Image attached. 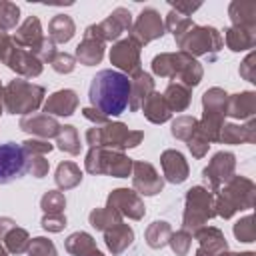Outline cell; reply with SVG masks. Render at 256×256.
<instances>
[{
  "mask_svg": "<svg viewBox=\"0 0 256 256\" xmlns=\"http://www.w3.org/2000/svg\"><path fill=\"white\" fill-rule=\"evenodd\" d=\"M90 106L100 110L102 114L118 116L128 108V98H130V78L118 70H100L88 90Z\"/></svg>",
  "mask_w": 256,
  "mask_h": 256,
  "instance_id": "6da1fadb",
  "label": "cell"
},
{
  "mask_svg": "<svg viewBox=\"0 0 256 256\" xmlns=\"http://www.w3.org/2000/svg\"><path fill=\"white\" fill-rule=\"evenodd\" d=\"M256 198V184L246 176H232L216 194H214V212L216 216L228 220L240 210H250Z\"/></svg>",
  "mask_w": 256,
  "mask_h": 256,
  "instance_id": "7a4b0ae2",
  "label": "cell"
},
{
  "mask_svg": "<svg viewBox=\"0 0 256 256\" xmlns=\"http://www.w3.org/2000/svg\"><path fill=\"white\" fill-rule=\"evenodd\" d=\"M144 140L142 130H130L124 122H106L102 126L88 128L86 144L90 148H106L124 152L128 148H136Z\"/></svg>",
  "mask_w": 256,
  "mask_h": 256,
  "instance_id": "3957f363",
  "label": "cell"
},
{
  "mask_svg": "<svg viewBox=\"0 0 256 256\" xmlns=\"http://www.w3.org/2000/svg\"><path fill=\"white\" fill-rule=\"evenodd\" d=\"M46 90L24 78H14L4 86V110L10 114L28 116L44 104Z\"/></svg>",
  "mask_w": 256,
  "mask_h": 256,
  "instance_id": "277c9868",
  "label": "cell"
},
{
  "mask_svg": "<svg viewBox=\"0 0 256 256\" xmlns=\"http://www.w3.org/2000/svg\"><path fill=\"white\" fill-rule=\"evenodd\" d=\"M180 52H186L192 58H206L208 62H214L218 52L222 50V34L214 26H198L194 24L178 42Z\"/></svg>",
  "mask_w": 256,
  "mask_h": 256,
  "instance_id": "5b68a950",
  "label": "cell"
},
{
  "mask_svg": "<svg viewBox=\"0 0 256 256\" xmlns=\"http://www.w3.org/2000/svg\"><path fill=\"white\" fill-rule=\"evenodd\" d=\"M214 216V194L206 186H192L184 198L182 230L194 234L198 228L206 226V222Z\"/></svg>",
  "mask_w": 256,
  "mask_h": 256,
  "instance_id": "8992f818",
  "label": "cell"
},
{
  "mask_svg": "<svg viewBox=\"0 0 256 256\" xmlns=\"http://www.w3.org/2000/svg\"><path fill=\"white\" fill-rule=\"evenodd\" d=\"M132 164L134 160L124 152L106 148H90L84 160V168L88 174H108L114 178H128L132 174Z\"/></svg>",
  "mask_w": 256,
  "mask_h": 256,
  "instance_id": "52a82bcc",
  "label": "cell"
},
{
  "mask_svg": "<svg viewBox=\"0 0 256 256\" xmlns=\"http://www.w3.org/2000/svg\"><path fill=\"white\" fill-rule=\"evenodd\" d=\"M132 28V14L128 8H114L108 18H104L98 24H92L84 30L86 38H96L100 42H118L122 32H130Z\"/></svg>",
  "mask_w": 256,
  "mask_h": 256,
  "instance_id": "ba28073f",
  "label": "cell"
},
{
  "mask_svg": "<svg viewBox=\"0 0 256 256\" xmlns=\"http://www.w3.org/2000/svg\"><path fill=\"white\" fill-rule=\"evenodd\" d=\"M234 170H236V156L232 152H226V150L216 152L210 158L208 166L202 170V176L208 184V190L212 194H216L234 176Z\"/></svg>",
  "mask_w": 256,
  "mask_h": 256,
  "instance_id": "9c48e42d",
  "label": "cell"
},
{
  "mask_svg": "<svg viewBox=\"0 0 256 256\" xmlns=\"http://www.w3.org/2000/svg\"><path fill=\"white\" fill-rule=\"evenodd\" d=\"M164 32H166V28H164V20H162L160 12L154 8H142L140 14L136 16V20L132 22L130 38L136 40L140 46H144L152 40L162 38Z\"/></svg>",
  "mask_w": 256,
  "mask_h": 256,
  "instance_id": "30bf717a",
  "label": "cell"
},
{
  "mask_svg": "<svg viewBox=\"0 0 256 256\" xmlns=\"http://www.w3.org/2000/svg\"><path fill=\"white\" fill-rule=\"evenodd\" d=\"M140 48L142 46L136 40H132L130 36L114 42L112 48H110V54H108L110 56V64L114 68H118V72H122L126 76L136 74L138 70H142L140 68V64H142L140 62Z\"/></svg>",
  "mask_w": 256,
  "mask_h": 256,
  "instance_id": "8fae6325",
  "label": "cell"
},
{
  "mask_svg": "<svg viewBox=\"0 0 256 256\" xmlns=\"http://www.w3.org/2000/svg\"><path fill=\"white\" fill-rule=\"evenodd\" d=\"M26 172V154L20 144L4 142L0 144V184H8L22 178Z\"/></svg>",
  "mask_w": 256,
  "mask_h": 256,
  "instance_id": "7c38bea8",
  "label": "cell"
},
{
  "mask_svg": "<svg viewBox=\"0 0 256 256\" xmlns=\"http://www.w3.org/2000/svg\"><path fill=\"white\" fill-rule=\"evenodd\" d=\"M106 206L114 208L120 216H126L130 220H142L146 214V206H144V200L140 198V194L134 190H128V188H114L108 194Z\"/></svg>",
  "mask_w": 256,
  "mask_h": 256,
  "instance_id": "4fadbf2b",
  "label": "cell"
},
{
  "mask_svg": "<svg viewBox=\"0 0 256 256\" xmlns=\"http://www.w3.org/2000/svg\"><path fill=\"white\" fill-rule=\"evenodd\" d=\"M132 186L142 196H156L164 188V178L150 162H134L132 164Z\"/></svg>",
  "mask_w": 256,
  "mask_h": 256,
  "instance_id": "5bb4252c",
  "label": "cell"
},
{
  "mask_svg": "<svg viewBox=\"0 0 256 256\" xmlns=\"http://www.w3.org/2000/svg\"><path fill=\"white\" fill-rule=\"evenodd\" d=\"M198 240L196 256H220L228 252V242L224 238V232L214 226H202L192 234Z\"/></svg>",
  "mask_w": 256,
  "mask_h": 256,
  "instance_id": "9a60e30c",
  "label": "cell"
},
{
  "mask_svg": "<svg viewBox=\"0 0 256 256\" xmlns=\"http://www.w3.org/2000/svg\"><path fill=\"white\" fill-rule=\"evenodd\" d=\"M60 126L62 124L54 116H48V114H28L20 118V130L36 138H42V140L56 138L60 132Z\"/></svg>",
  "mask_w": 256,
  "mask_h": 256,
  "instance_id": "2e32d148",
  "label": "cell"
},
{
  "mask_svg": "<svg viewBox=\"0 0 256 256\" xmlns=\"http://www.w3.org/2000/svg\"><path fill=\"white\" fill-rule=\"evenodd\" d=\"M160 166H162L164 178L170 184H182V182H186V178L190 174V166H188L184 154L174 148H168L160 154Z\"/></svg>",
  "mask_w": 256,
  "mask_h": 256,
  "instance_id": "e0dca14e",
  "label": "cell"
},
{
  "mask_svg": "<svg viewBox=\"0 0 256 256\" xmlns=\"http://www.w3.org/2000/svg\"><path fill=\"white\" fill-rule=\"evenodd\" d=\"M4 64L12 72H16L18 76H22V78H36V76L42 74V68H44V64L30 50H24L20 46L14 48V52L6 58Z\"/></svg>",
  "mask_w": 256,
  "mask_h": 256,
  "instance_id": "ac0fdd59",
  "label": "cell"
},
{
  "mask_svg": "<svg viewBox=\"0 0 256 256\" xmlns=\"http://www.w3.org/2000/svg\"><path fill=\"white\" fill-rule=\"evenodd\" d=\"M78 108V94L70 88L64 90H56L54 94H50L46 98V102L42 104L44 114L48 116H72Z\"/></svg>",
  "mask_w": 256,
  "mask_h": 256,
  "instance_id": "d6986e66",
  "label": "cell"
},
{
  "mask_svg": "<svg viewBox=\"0 0 256 256\" xmlns=\"http://www.w3.org/2000/svg\"><path fill=\"white\" fill-rule=\"evenodd\" d=\"M256 114V92L242 90L236 94H228L226 116L234 120H250Z\"/></svg>",
  "mask_w": 256,
  "mask_h": 256,
  "instance_id": "ffe728a7",
  "label": "cell"
},
{
  "mask_svg": "<svg viewBox=\"0 0 256 256\" xmlns=\"http://www.w3.org/2000/svg\"><path fill=\"white\" fill-rule=\"evenodd\" d=\"M12 38H14V42H16L20 48L34 52V50L40 46V42L44 40L42 24H40L38 16H28V18L16 28V32H14Z\"/></svg>",
  "mask_w": 256,
  "mask_h": 256,
  "instance_id": "44dd1931",
  "label": "cell"
},
{
  "mask_svg": "<svg viewBox=\"0 0 256 256\" xmlns=\"http://www.w3.org/2000/svg\"><path fill=\"white\" fill-rule=\"evenodd\" d=\"M202 76H204L202 64L196 58L188 56L186 52L178 50V68H176L174 80H178V84H182V86L192 90L194 86H198L202 82Z\"/></svg>",
  "mask_w": 256,
  "mask_h": 256,
  "instance_id": "7402d4cb",
  "label": "cell"
},
{
  "mask_svg": "<svg viewBox=\"0 0 256 256\" xmlns=\"http://www.w3.org/2000/svg\"><path fill=\"white\" fill-rule=\"evenodd\" d=\"M154 92V78L152 74L138 70L136 74L130 76V98H128V108L132 112H138L144 104V100Z\"/></svg>",
  "mask_w": 256,
  "mask_h": 256,
  "instance_id": "603a6c76",
  "label": "cell"
},
{
  "mask_svg": "<svg viewBox=\"0 0 256 256\" xmlns=\"http://www.w3.org/2000/svg\"><path fill=\"white\" fill-rule=\"evenodd\" d=\"M222 144H254L256 142V120L250 118L246 124H234V122H224L220 130V140Z\"/></svg>",
  "mask_w": 256,
  "mask_h": 256,
  "instance_id": "cb8c5ba5",
  "label": "cell"
},
{
  "mask_svg": "<svg viewBox=\"0 0 256 256\" xmlns=\"http://www.w3.org/2000/svg\"><path fill=\"white\" fill-rule=\"evenodd\" d=\"M228 16L232 20V26L244 30H256V2L234 0L228 6Z\"/></svg>",
  "mask_w": 256,
  "mask_h": 256,
  "instance_id": "d4e9b609",
  "label": "cell"
},
{
  "mask_svg": "<svg viewBox=\"0 0 256 256\" xmlns=\"http://www.w3.org/2000/svg\"><path fill=\"white\" fill-rule=\"evenodd\" d=\"M104 242H106V248L112 252V256H118L134 242V230L124 222L116 224L104 232Z\"/></svg>",
  "mask_w": 256,
  "mask_h": 256,
  "instance_id": "484cf974",
  "label": "cell"
},
{
  "mask_svg": "<svg viewBox=\"0 0 256 256\" xmlns=\"http://www.w3.org/2000/svg\"><path fill=\"white\" fill-rule=\"evenodd\" d=\"M140 110H142L144 118L148 122H152V124H164V122H168L172 118V112L168 110V106L164 102V96L160 92H156V90L144 100Z\"/></svg>",
  "mask_w": 256,
  "mask_h": 256,
  "instance_id": "4316f807",
  "label": "cell"
},
{
  "mask_svg": "<svg viewBox=\"0 0 256 256\" xmlns=\"http://www.w3.org/2000/svg\"><path fill=\"white\" fill-rule=\"evenodd\" d=\"M74 58L76 62L84 64V66H96L102 62L104 58V42L96 40V38H82V42L76 46L74 50Z\"/></svg>",
  "mask_w": 256,
  "mask_h": 256,
  "instance_id": "83f0119b",
  "label": "cell"
},
{
  "mask_svg": "<svg viewBox=\"0 0 256 256\" xmlns=\"http://www.w3.org/2000/svg\"><path fill=\"white\" fill-rule=\"evenodd\" d=\"M76 34V24L68 14H56L48 24V38L54 44H66Z\"/></svg>",
  "mask_w": 256,
  "mask_h": 256,
  "instance_id": "f1b7e54d",
  "label": "cell"
},
{
  "mask_svg": "<svg viewBox=\"0 0 256 256\" xmlns=\"http://www.w3.org/2000/svg\"><path fill=\"white\" fill-rule=\"evenodd\" d=\"M226 46L232 52H244V50H252L256 46V30H244V28H236L230 26L224 30V40Z\"/></svg>",
  "mask_w": 256,
  "mask_h": 256,
  "instance_id": "f546056e",
  "label": "cell"
},
{
  "mask_svg": "<svg viewBox=\"0 0 256 256\" xmlns=\"http://www.w3.org/2000/svg\"><path fill=\"white\" fill-rule=\"evenodd\" d=\"M162 96H164V102H166L170 112H184L190 106V100H192L190 88H186L178 82H170Z\"/></svg>",
  "mask_w": 256,
  "mask_h": 256,
  "instance_id": "4dcf8cb0",
  "label": "cell"
},
{
  "mask_svg": "<svg viewBox=\"0 0 256 256\" xmlns=\"http://www.w3.org/2000/svg\"><path fill=\"white\" fill-rule=\"evenodd\" d=\"M54 182L62 192L72 190L82 182V170L74 162H60L56 168V174H54Z\"/></svg>",
  "mask_w": 256,
  "mask_h": 256,
  "instance_id": "1f68e13d",
  "label": "cell"
},
{
  "mask_svg": "<svg viewBox=\"0 0 256 256\" xmlns=\"http://www.w3.org/2000/svg\"><path fill=\"white\" fill-rule=\"evenodd\" d=\"M172 236V226L166 222V220H154L152 224H148L146 232H144V238H146V244L154 250H160L168 244Z\"/></svg>",
  "mask_w": 256,
  "mask_h": 256,
  "instance_id": "d6a6232c",
  "label": "cell"
},
{
  "mask_svg": "<svg viewBox=\"0 0 256 256\" xmlns=\"http://www.w3.org/2000/svg\"><path fill=\"white\" fill-rule=\"evenodd\" d=\"M64 248L70 256H88L96 250V240L88 232H72L64 240Z\"/></svg>",
  "mask_w": 256,
  "mask_h": 256,
  "instance_id": "836d02e7",
  "label": "cell"
},
{
  "mask_svg": "<svg viewBox=\"0 0 256 256\" xmlns=\"http://www.w3.org/2000/svg\"><path fill=\"white\" fill-rule=\"evenodd\" d=\"M88 222H90L92 228H96V230H100V232H106V230H110L112 226L122 224V216H120L114 208L104 206V208H94V210L88 214Z\"/></svg>",
  "mask_w": 256,
  "mask_h": 256,
  "instance_id": "e575fe53",
  "label": "cell"
},
{
  "mask_svg": "<svg viewBox=\"0 0 256 256\" xmlns=\"http://www.w3.org/2000/svg\"><path fill=\"white\" fill-rule=\"evenodd\" d=\"M4 248L10 252V254H16V256H20V254H24L26 250H28V246H30V234H28V230H24V228H20V226H14V228H10L6 234H4Z\"/></svg>",
  "mask_w": 256,
  "mask_h": 256,
  "instance_id": "d590c367",
  "label": "cell"
},
{
  "mask_svg": "<svg viewBox=\"0 0 256 256\" xmlns=\"http://www.w3.org/2000/svg\"><path fill=\"white\" fill-rule=\"evenodd\" d=\"M152 72L160 78H172L176 76L178 68V52H160L152 58Z\"/></svg>",
  "mask_w": 256,
  "mask_h": 256,
  "instance_id": "8d00e7d4",
  "label": "cell"
},
{
  "mask_svg": "<svg viewBox=\"0 0 256 256\" xmlns=\"http://www.w3.org/2000/svg\"><path fill=\"white\" fill-rule=\"evenodd\" d=\"M56 148L62 150V152H66V154H72V156L80 154V148H82L80 136H78V130L72 124L60 126V132L56 136Z\"/></svg>",
  "mask_w": 256,
  "mask_h": 256,
  "instance_id": "74e56055",
  "label": "cell"
},
{
  "mask_svg": "<svg viewBox=\"0 0 256 256\" xmlns=\"http://www.w3.org/2000/svg\"><path fill=\"white\" fill-rule=\"evenodd\" d=\"M226 102H228V94L224 88H208L202 94V108L204 112H218L226 116Z\"/></svg>",
  "mask_w": 256,
  "mask_h": 256,
  "instance_id": "f35d334b",
  "label": "cell"
},
{
  "mask_svg": "<svg viewBox=\"0 0 256 256\" xmlns=\"http://www.w3.org/2000/svg\"><path fill=\"white\" fill-rule=\"evenodd\" d=\"M198 132V118L194 116H176L170 124V134L176 138V140H184L188 142L194 134Z\"/></svg>",
  "mask_w": 256,
  "mask_h": 256,
  "instance_id": "ab89813d",
  "label": "cell"
},
{
  "mask_svg": "<svg viewBox=\"0 0 256 256\" xmlns=\"http://www.w3.org/2000/svg\"><path fill=\"white\" fill-rule=\"evenodd\" d=\"M192 26H194V22H192V18H188V16H182V14L174 12V10H170V12L166 14L164 28H166L168 32H172V36H174L176 42H178Z\"/></svg>",
  "mask_w": 256,
  "mask_h": 256,
  "instance_id": "60d3db41",
  "label": "cell"
},
{
  "mask_svg": "<svg viewBox=\"0 0 256 256\" xmlns=\"http://www.w3.org/2000/svg\"><path fill=\"white\" fill-rule=\"evenodd\" d=\"M40 208L44 214H62L66 208V198L58 190H48L40 198Z\"/></svg>",
  "mask_w": 256,
  "mask_h": 256,
  "instance_id": "b9f144b4",
  "label": "cell"
},
{
  "mask_svg": "<svg viewBox=\"0 0 256 256\" xmlns=\"http://www.w3.org/2000/svg\"><path fill=\"white\" fill-rule=\"evenodd\" d=\"M20 20V8L14 2L8 0H0V30H12L16 28Z\"/></svg>",
  "mask_w": 256,
  "mask_h": 256,
  "instance_id": "7bdbcfd3",
  "label": "cell"
},
{
  "mask_svg": "<svg viewBox=\"0 0 256 256\" xmlns=\"http://www.w3.org/2000/svg\"><path fill=\"white\" fill-rule=\"evenodd\" d=\"M232 230H234V236H236L238 242H246V244H250V242L256 240V226H254V218H252V214H246L244 218H240V220L234 224Z\"/></svg>",
  "mask_w": 256,
  "mask_h": 256,
  "instance_id": "ee69618b",
  "label": "cell"
},
{
  "mask_svg": "<svg viewBox=\"0 0 256 256\" xmlns=\"http://www.w3.org/2000/svg\"><path fill=\"white\" fill-rule=\"evenodd\" d=\"M28 256H58V250L54 246L52 240L44 238V236H36L30 240V246L26 250Z\"/></svg>",
  "mask_w": 256,
  "mask_h": 256,
  "instance_id": "f6af8a7d",
  "label": "cell"
},
{
  "mask_svg": "<svg viewBox=\"0 0 256 256\" xmlns=\"http://www.w3.org/2000/svg\"><path fill=\"white\" fill-rule=\"evenodd\" d=\"M168 246L172 248V252L176 256H186L190 252V246H192V234L186 232V230L172 232V236L168 240Z\"/></svg>",
  "mask_w": 256,
  "mask_h": 256,
  "instance_id": "bcb514c9",
  "label": "cell"
},
{
  "mask_svg": "<svg viewBox=\"0 0 256 256\" xmlns=\"http://www.w3.org/2000/svg\"><path fill=\"white\" fill-rule=\"evenodd\" d=\"M20 146L26 156H44V154L52 152V148H54V144H50L48 140H42V138H28Z\"/></svg>",
  "mask_w": 256,
  "mask_h": 256,
  "instance_id": "7dc6e473",
  "label": "cell"
},
{
  "mask_svg": "<svg viewBox=\"0 0 256 256\" xmlns=\"http://www.w3.org/2000/svg\"><path fill=\"white\" fill-rule=\"evenodd\" d=\"M50 66H52V70L58 72V74H70V72L76 68V58H74L72 54H68V52H58V54L52 58Z\"/></svg>",
  "mask_w": 256,
  "mask_h": 256,
  "instance_id": "c3c4849f",
  "label": "cell"
},
{
  "mask_svg": "<svg viewBox=\"0 0 256 256\" xmlns=\"http://www.w3.org/2000/svg\"><path fill=\"white\" fill-rule=\"evenodd\" d=\"M26 170L34 178H44L50 170V164L44 156H26Z\"/></svg>",
  "mask_w": 256,
  "mask_h": 256,
  "instance_id": "681fc988",
  "label": "cell"
},
{
  "mask_svg": "<svg viewBox=\"0 0 256 256\" xmlns=\"http://www.w3.org/2000/svg\"><path fill=\"white\" fill-rule=\"evenodd\" d=\"M40 224H42V228L46 232H54L56 234V232H62L66 228V216H64V212L62 214H44Z\"/></svg>",
  "mask_w": 256,
  "mask_h": 256,
  "instance_id": "f907efd6",
  "label": "cell"
},
{
  "mask_svg": "<svg viewBox=\"0 0 256 256\" xmlns=\"http://www.w3.org/2000/svg\"><path fill=\"white\" fill-rule=\"evenodd\" d=\"M32 54H34L42 64H44V62H48V64H50V62H52V58L58 54V50H56V44H54L50 38H46V36H44V40L40 42V46H38Z\"/></svg>",
  "mask_w": 256,
  "mask_h": 256,
  "instance_id": "816d5d0a",
  "label": "cell"
},
{
  "mask_svg": "<svg viewBox=\"0 0 256 256\" xmlns=\"http://www.w3.org/2000/svg\"><path fill=\"white\" fill-rule=\"evenodd\" d=\"M238 72H240V76H242L246 82L256 84V54H254V52H250V54L242 60Z\"/></svg>",
  "mask_w": 256,
  "mask_h": 256,
  "instance_id": "f5cc1de1",
  "label": "cell"
},
{
  "mask_svg": "<svg viewBox=\"0 0 256 256\" xmlns=\"http://www.w3.org/2000/svg\"><path fill=\"white\" fill-rule=\"evenodd\" d=\"M186 144H188V150L192 152V156H194V158H204V156L208 154V148H210V144H208V142H206L198 132H196V134H194Z\"/></svg>",
  "mask_w": 256,
  "mask_h": 256,
  "instance_id": "db71d44e",
  "label": "cell"
},
{
  "mask_svg": "<svg viewBox=\"0 0 256 256\" xmlns=\"http://www.w3.org/2000/svg\"><path fill=\"white\" fill-rule=\"evenodd\" d=\"M18 44L14 42V38L8 34V32H4V30H0V62L4 64L6 62V58L14 52V48H16Z\"/></svg>",
  "mask_w": 256,
  "mask_h": 256,
  "instance_id": "11a10c76",
  "label": "cell"
},
{
  "mask_svg": "<svg viewBox=\"0 0 256 256\" xmlns=\"http://www.w3.org/2000/svg\"><path fill=\"white\" fill-rule=\"evenodd\" d=\"M82 116H84L86 120L94 122V126H102V124L110 122L106 114H102L100 110H96V108H92V106H86V108H82Z\"/></svg>",
  "mask_w": 256,
  "mask_h": 256,
  "instance_id": "9f6ffc18",
  "label": "cell"
},
{
  "mask_svg": "<svg viewBox=\"0 0 256 256\" xmlns=\"http://www.w3.org/2000/svg\"><path fill=\"white\" fill-rule=\"evenodd\" d=\"M170 6H172V10H174V12H178V14H182V16H188V18H190V16H192V12H196L202 4H200V2H196V4H190V2H172Z\"/></svg>",
  "mask_w": 256,
  "mask_h": 256,
  "instance_id": "6f0895ef",
  "label": "cell"
},
{
  "mask_svg": "<svg viewBox=\"0 0 256 256\" xmlns=\"http://www.w3.org/2000/svg\"><path fill=\"white\" fill-rule=\"evenodd\" d=\"M16 226V222L12 220V218H6V216H2L0 218V240L4 238V234L10 230V228H14Z\"/></svg>",
  "mask_w": 256,
  "mask_h": 256,
  "instance_id": "680465c9",
  "label": "cell"
},
{
  "mask_svg": "<svg viewBox=\"0 0 256 256\" xmlns=\"http://www.w3.org/2000/svg\"><path fill=\"white\" fill-rule=\"evenodd\" d=\"M220 256H256L254 252H224Z\"/></svg>",
  "mask_w": 256,
  "mask_h": 256,
  "instance_id": "91938a15",
  "label": "cell"
},
{
  "mask_svg": "<svg viewBox=\"0 0 256 256\" xmlns=\"http://www.w3.org/2000/svg\"><path fill=\"white\" fill-rule=\"evenodd\" d=\"M0 256H8V250L4 248V244H0Z\"/></svg>",
  "mask_w": 256,
  "mask_h": 256,
  "instance_id": "94428289",
  "label": "cell"
},
{
  "mask_svg": "<svg viewBox=\"0 0 256 256\" xmlns=\"http://www.w3.org/2000/svg\"><path fill=\"white\" fill-rule=\"evenodd\" d=\"M88 256H104V254H102V252H100V250H98V248H96V250H94V252H90V254H88Z\"/></svg>",
  "mask_w": 256,
  "mask_h": 256,
  "instance_id": "6125c7cd",
  "label": "cell"
},
{
  "mask_svg": "<svg viewBox=\"0 0 256 256\" xmlns=\"http://www.w3.org/2000/svg\"><path fill=\"white\" fill-rule=\"evenodd\" d=\"M2 96H4V86L0 84V100H2ZM2 102H4V100H2Z\"/></svg>",
  "mask_w": 256,
  "mask_h": 256,
  "instance_id": "be15d7a7",
  "label": "cell"
}]
</instances>
